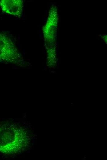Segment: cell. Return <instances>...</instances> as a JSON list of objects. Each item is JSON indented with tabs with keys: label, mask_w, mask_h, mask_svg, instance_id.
<instances>
[{
	"label": "cell",
	"mask_w": 107,
	"mask_h": 160,
	"mask_svg": "<svg viewBox=\"0 0 107 160\" xmlns=\"http://www.w3.org/2000/svg\"><path fill=\"white\" fill-rule=\"evenodd\" d=\"M13 43L4 34L0 33V62H9L12 59Z\"/></svg>",
	"instance_id": "cell-1"
},
{
	"label": "cell",
	"mask_w": 107,
	"mask_h": 160,
	"mask_svg": "<svg viewBox=\"0 0 107 160\" xmlns=\"http://www.w3.org/2000/svg\"><path fill=\"white\" fill-rule=\"evenodd\" d=\"M0 6L2 10L8 14L19 16L22 13V1L2 0L0 1Z\"/></svg>",
	"instance_id": "cell-2"
}]
</instances>
